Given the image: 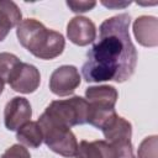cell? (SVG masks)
Wrapping results in <instances>:
<instances>
[{
  "mask_svg": "<svg viewBox=\"0 0 158 158\" xmlns=\"http://www.w3.org/2000/svg\"><path fill=\"white\" fill-rule=\"evenodd\" d=\"M101 4H102L104 6H107V7H117V6H118V7H125V6H128L131 2L128 1V2H122V4L118 2V4H117V2H106V1H102Z\"/></svg>",
  "mask_w": 158,
  "mask_h": 158,
  "instance_id": "d6986e66",
  "label": "cell"
},
{
  "mask_svg": "<svg viewBox=\"0 0 158 158\" xmlns=\"http://www.w3.org/2000/svg\"><path fill=\"white\" fill-rule=\"evenodd\" d=\"M7 83L11 89L17 93L31 94L38 89L41 83V74L35 65L21 62Z\"/></svg>",
  "mask_w": 158,
  "mask_h": 158,
  "instance_id": "52a82bcc",
  "label": "cell"
},
{
  "mask_svg": "<svg viewBox=\"0 0 158 158\" xmlns=\"http://www.w3.org/2000/svg\"><path fill=\"white\" fill-rule=\"evenodd\" d=\"M32 116L31 104L26 98L15 96L7 101L4 109V123L9 131H17L30 121Z\"/></svg>",
  "mask_w": 158,
  "mask_h": 158,
  "instance_id": "ba28073f",
  "label": "cell"
},
{
  "mask_svg": "<svg viewBox=\"0 0 158 158\" xmlns=\"http://www.w3.org/2000/svg\"><path fill=\"white\" fill-rule=\"evenodd\" d=\"M157 147H158V137L149 136L146 137L137 151V157L138 158H157Z\"/></svg>",
  "mask_w": 158,
  "mask_h": 158,
  "instance_id": "2e32d148",
  "label": "cell"
},
{
  "mask_svg": "<svg viewBox=\"0 0 158 158\" xmlns=\"http://www.w3.org/2000/svg\"><path fill=\"white\" fill-rule=\"evenodd\" d=\"M131 16L118 14L99 27V38L86 53L81 74L88 83L128 80L137 65V49L130 37Z\"/></svg>",
  "mask_w": 158,
  "mask_h": 158,
  "instance_id": "6da1fadb",
  "label": "cell"
},
{
  "mask_svg": "<svg viewBox=\"0 0 158 158\" xmlns=\"http://www.w3.org/2000/svg\"><path fill=\"white\" fill-rule=\"evenodd\" d=\"M67 6L73 12H86L96 6V1H67Z\"/></svg>",
  "mask_w": 158,
  "mask_h": 158,
  "instance_id": "ac0fdd59",
  "label": "cell"
},
{
  "mask_svg": "<svg viewBox=\"0 0 158 158\" xmlns=\"http://www.w3.org/2000/svg\"><path fill=\"white\" fill-rule=\"evenodd\" d=\"M1 158H31V156L22 144H12L2 153Z\"/></svg>",
  "mask_w": 158,
  "mask_h": 158,
  "instance_id": "e0dca14e",
  "label": "cell"
},
{
  "mask_svg": "<svg viewBox=\"0 0 158 158\" xmlns=\"http://www.w3.org/2000/svg\"><path fill=\"white\" fill-rule=\"evenodd\" d=\"M81 78L74 65L58 67L49 78V89L57 96L72 95L80 85Z\"/></svg>",
  "mask_w": 158,
  "mask_h": 158,
  "instance_id": "8992f818",
  "label": "cell"
},
{
  "mask_svg": "<svg viewBox=\"0 0 158 158\" xmlns=\"http://www.w3.org/2000/svg\"><path fill=\"white\" fill-rule=\"evenodd\" d=\"M67 37L72 43L77 46H88L96 38L95 23L88 17L75 16L67 25Z\"/></svg>",
  "mask_w": 158,
  "mask_h": 158,
  "instance_id": "9c48e42d",
  "label": "cell"
},
{
  "mask_svg": "<svg viewBox=\"0 0 158 158\" xmlns=\"http://www.w3.org/2000/svg\"><path fill=\"white\" fill-rule=\"evenodd\" d=\"M37 122L43 133V142L51 151L65 158L75 156L78 141L69 127L49 118L46 114H42Z\"/></svg>",
  "mask_w": 158,
  "mask_h": 158,
  "instance_id": "3957f363",
  "label": "cell"
},
{
  "mask_svg": "<svg viewBox=\"0 0 158 158\" xmlns=\"http://www.w3.org/2000/svg\"><path fill=\"white\" fill-rule=\"evenodd\" d=\"M4 85H5V81L0 78V95L2 94V91H4Z\"/></svg>",
  "mask_w": 158,
  "mask_h": 158,
  "instance_id": "ffe728a7",
  "label": "cell"
},
{
  "mask_svg": "<svg viewBox=\"0 0 158 158\" xmlns=\"http://www.w3.org/2000/svg\"><path fill=\"white\" fill-rule=\"evenodd\" d=\"M22 21L20 7L11 0H0V42H2L11 28Z\"/></svg>",
  "mask_w": 158,
  "mask_h": 158,
  "instance_id": "4fadbf2b",
  "label": "cell"
},
{
  "mask_svg": "<svg viewBox=\"0 0 158 158\" xmlns=\"http://www.w3.org/2000/svg\"><path fill=\"white\" fill-rule=\"evenodd\" d=\"M75 158H118V147L107 141H81L78 144Z\"/></svg>",
  "mask_w": 158,
  "mask_h": 158,
  "instance_id": "8fae6325",
  "label": "cell"
},
{
  "mask_svg": "<svg viewBox=\"0 0 158 158\" xmlns=\"http://www.w3.org/2000/svg\"><path fill=\"white\" fill-rule=\"evenodd\" d=\"M104 137L109 143H125L131 142L132 137V125L123 117L115 114L106 123L100 128Z\"/></svg>",
  "mask_w": 158,
  "mask_h": 158,
  "instance_id": "7c38bea8",
  "label": "cell"
},
{
  "mask_svg": "<svg viewBox=\"0 0 158 158\" xmlns=\"http://www.w3.org/2000/svg\"><path fill=\"white\" fill-rule=\"evenodd\" d=\"M85 98L89 104V115H98L115 110L118 93L112 85L89 86L85 90Z\"/></svg>",
  "mask_w": 158,
  "mask_h": 158,
  "instance_id": "5b68a950",
  "label": "cell"
},
{
  "mask_svg": "<svg viewBox=\"0 0 158 158\" xmlns=\"http://www.w3.org/2000/svg\"><path fill=\"white\" fill-rule=\"evenodd\" d=\"M16 138L20 143L30 148H38L43 142V133L40 123L37 121L26 122L17 130Z\"/></svg>",
  "mask_w": 158,
  "mask_h": 158,
  "instance_id": "5bb4252c",
  "label": "cell"
},
{
  "mask_svg": "<svg viewBox=\"0 0 158 158\" xmlns=\"http://www.w3.org/2000/svg\"><path fill=\"white\" fill-rule=\"evenodd\" d=\"M20 44L40 59H54L65 47V40L60 32L47 28L36 19L22 20L16 30Z\"/></svg>",
  "mask_w": 158,
  "mask_h": 158,
  "instance_id": "7a4b0ae2",
  "label": "cell"
},
{
  "mask_svg": "<svg viewBox=\"0 0 158 158\" xmlns=\"http://www.w3.org/2000/svg\"><path fill=\"white\" fill-rule=\"evenodd\" d=\"M133 35L137 42L144 47L158 44V20L154 16H139L133 22Z\"/></svg>",
  "mask_w": 158,
  "mask_h": 158,
  "instance_id": "30bf717a",
  "label": "cell"
},
{
  "mask_svg": "<svg viewBox=\"0 0 158 158\" xmlns=\"http://www.w3.org/2000/svg\"><path fill=\"white\" fill-rule=\"evenodd\" d=\"M21 63V60L12 53L9 52H1L0 53V78L4 81H9L10 77L17 68V65Z\"/></svg>",
  "mask_w": 158,
  "mask_h": 158,
  "instance_id": "9a60e30c",
  "label": "cell"
},
{
  "mask_svg": "<svg viewBox=\"0 0 158 158\" xmlns=\"http://www.w3.org/2000/svg\"><path fill=\"white\" fill-rule=\"evenodd\" d=\"M43 114H46L49 118L70 128L73 126L88 123L89 104L86 99L81 96L54 100L46 107Z\"/></svg>",
  "mask_w": 158,
  "mask_h": 158,
  "instance_id": "277c9868",
  "label": "cell"
}]
</instances>
